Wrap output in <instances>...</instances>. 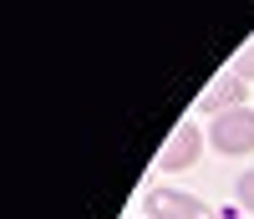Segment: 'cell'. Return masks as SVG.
Listing matches in <instances>:
<instances>
[{"label": "cell", "mask_w": 254, "mask_h": 219, "mask_svg": "<svg viewBox=\"0 0 254 219\" xmlns=\"http://www.w3.org/2000/svg\"><path fill=\"white\" fill-rule=\"evenodd\" d=\"M208 143H214L224 158L254 153V107H234V112H219L214 122H208Z\"/></svg>", "instance_id": "cell-1"}, {"label": "cell", "mask_w": 254, "mask_h": 219, "mask_svg": "<svg viewBox=\"0 0 254 219\" xmlns=\"http://www.w3.org/2000/svg\"><path fill=\"white\" fill-rule=\"evenodd\" d=\"M244 102H249V82L234 67H224L219 77H208V87L198 92V112L219 117V112H234V107H244Z\"/></svg>", "instance_id": "cell-2"}, {"label": "cell", "mask_w": 254, "mask_h": 219, "mask_svg": "<svg viewBox=\"0 0 254 219\" xmlns=\"http://www.w3.org/2000/svg\"><path fill=\"white\" fill-rule=\"evenodd\" d=\"M203 133H198V122L188 117V122H178L173 133H168V143L158 148V168L163 173H178V168H193L198 163V153H203Z\"/></svg>", "instance_id": "cell-3"}, {"label": "cell", "mask_w": 254, "mask_h": 219, "mask_svg": "<svg viewBox=\"0 0 254 219\" xmlns=\"http://www.w3.org/2000/svg\"><path fill=\"white\" fill-rule=\"evenodd\" d=\"M147 219H219V214L183 189H153L147 194Z\"/></svg>", "instance_id": "cell-4"}, {"label": "cell", "mask_w": 254, "mask_h": 219, "mask_svg": "<svg viewBox=\"0 0 254 219\" xmlns=\"http://www.w3.org/2000/svg\"><path fill=\"white\" fill-rule=\"evenodd\" d=\"M234 72H239L244 82H254V36H249V41H244V46L234 51Z\"/></svg>", "instance_id": "cell-5"}, {"label": "cell", "mask_w": 254, "mask_h": 219, "mask_svg": "<svg viewBox=\"0 0 254 219\" xmlns=\"http://www.w3.org/2000/svg\"><path fill=\"white\" fill-rule=\"evenodd\" d=\"M234 194H239V204H244V209L254 214V168H249L244 179H239V189H234Z\"/></svg>", "instance_id": "cell-6"}]
</instances>
